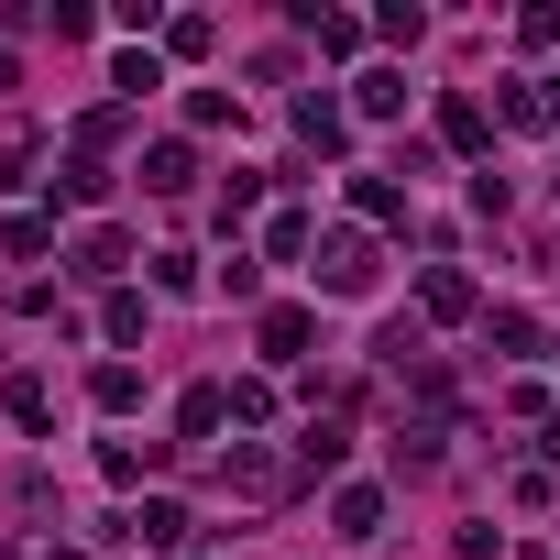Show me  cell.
<instances>
[{
	"mask_svg": "<svg viewBox=\"0 0 560 560\" xmlns=\"http://www.w3.org/2000/svg\"><path fill=\"white\" fill-rule=\"evenodd\" d=\"M374 275H385V264H374V242H363V231H341V242L319 253V287H330V298H363Z\"/></svg>",
	"mask_w": 560,
	"mask_h": 560,
	"instance_id": "6da1fadb",
	"label": "cell"
},
{
	"mask_svg": "<svg viewBox=\"0 0 560 560\" xmlns=\"http://www.w3.org/2000/svg\"><path fill=\"white\" fill-rule=\"evenodd\" d=\"M308 352V308H264V363H298Z\"/></svg>",
	"mask_w": 560,
	"mask_h": 560,
	"instance_id": "7a4b0ae2",
	"label": "cell"
},
{
	"mask_svg": "<svg viewBox=\"0 0 560 560\" xmlns=\"http://www.w3.org/2000/svg\"><path fill=\"white\" fill-rule=\"evenodd\" d=\"M187 176H198V165H187V143H154V154H143V187H154V198H176Z\"/></svg>",
	"mask_w": 560,
	"mask_h": 560,
	"instance_id": "3957f363",
	"label": "cell"
},
{
	"mask_svg": "<svg viewBox=\"0 0 560 560\" xmlns=\"http://www.w3.org/2000/svg\"><path fill=\"white\" fill-rule=\"evenodd\" d=\"M374 516H385V494H374V483H352V494H341V538H374Z\"/></svg>",
	"mask_w": 560,
	"mask_h": 560,
	"instance_id": "277c9868",
	"label": "cell"
},
{
	"mask_svg": "<svg viewBox=\"0 0 560 560\" xmlns=\"http://www.w3.org/2000/svg\"><path fill=\"white\" fill-rule=\"evenodd\" d=\"M78 275H121V231H89L78 242Z\"/></svg>",
	"mask_w": 560,
	"mask_h": 560,
	"instance_id": "5b68a950",
	"label": "cell"
},
{
	"mask_svg": "<svg viewBox=\"0 0 560 560\" xmlns=\"http://www.w3.org/2000/svg\"><path fill=\"white\" fill-rule=\"evenodd\" d=\"M549 89H560V78H549Z\"/></svg>",
	"mask_w": 560,
	"mask_h": 560,
	"instance_id": "8992f818",
	"label": "cell"
}]
</instances>
